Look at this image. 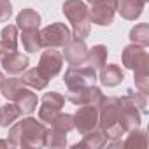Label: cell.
<instances>
[{
	"instance_id": "6da1fadb",
	"label": "cell",
	"mask_w": 149,
	"mask_h": 149,
	"mask_svg": "<svg viewBox=\"0 0 149 149\" xmlns=\"http://www.w3.org/2000/svg\"><path fill=\"white\" fill-rule=\"evenodd\" d=\"M119 112L121 98L118 97H104L98 104V128L104 132L111 146H121V137L125 135V130L119 125Z\"/></svg>"
},
{
	"instance_id": "7a4b0ae2",
	"label": "cell",
	"mask_w": 149,
	"mask_h": 149,
	"mask_svg": "<svg viewBox=\"0 0 149 149\" xmlns=\"http://www.w3.org/2000/svg\"><path fill=\"white\" fill-rule=\"evenodd\" d=\"M61 11L72 25L74 37L84 40L91 32V21H90L86 2H83V0H65L61 6Z\"/></svg>"
},
{
	"instance_id": "3957f363",
	"label": "cell",
	"mask_w": 149,
	"mask_h": 149,
	"mask_svg": "<svg viewBox=\"0 0 149 149\" xmlns=\"http://www.w3.org/2000/svg\"><path fill=\"white\" fill-rule=\"evenodd\" d=\"M19 125V147H42L44 146V135L46 126L44 123L35 118H25L23 121H18Z\"/></svg>"
},
{
	"instance_id": "277c9868",
	"label": "cell",
	"mask_w": 149,
	"mask_h": 149,
	"mask_svg": "<svg viewBox=\"0 0 149 149\" xmlns=\"http://www.w3.org/2000/svg\"><path fill=\"white\" fill-rule=\"evenodd\" d=\"M102 98H104V93L95 84L79 86V88H68L67 90V100L72 102L74 105H97L98 107Z\"/></svg>"
},
{
	"instance_id": "5b68a950",
	"label": "cell",
	"mask_w": 149,
	"mask_h": 149,
	"mask_svg": "<svg viewBox=\"0 0 149 149\" xmlns=\"http://www.w3.org/2000/svg\"><path fill=\"white\" fill-rule=\"evenodd\" d=\"M40 39L44 47H63L72 39V32L65 23L56 21L40 30Z\"/></svg>"
},
{
	"instance_id": "8992f818",
	"label": "cell",
	"mask_w": 149,
	"mask_h": 149,
	"mask_svg": "<svg viewBox=\"0 0 149 149\" xmlns=\"http://www.w3.org/2000/svg\"><path fill=\"white\" fill-rule=\"evenodd\" d=\"M63 81L67 88H79V86H88L95 84L97 81V70H93L88 65H79V67H70L65 70Z\"/></svg>"
},
{
	"instance_id": "52a82bcc",
	"label": "cell",
	"mask_w": 149,
	"mask_h": 149,
	"mask_svg": "<svg viewBox=\"0 0 149 149\" xmlns=\"http://www.w3.org/2000/svg\"><path fill=\"white\" fill-rule=\"evenodd\" d=\"M98 126V107L97 105H79L74 114V128L81 135L95 130Z\"/></svg>"
},
{
	"instance_id": "ba28073f",
	"label": "cell",
	"mask_w": 149,
	"mask_h": 149,
	"mask_svg": "<svg viewBox=\"0 0 149 149\" xmlns=\"http://www.w3.org/2000/svg\"><path fill=\"white\" fill-rule=\"evenodd\" d=\"M116 6H118V0H100V2L93 4V7L88 9L90 21L98 26H109L114 19Z\"/></svg>"
},
{
	"instance_id": "9c48e42d",
	"label": "cell",
	"mask_w": 149,
	"mask_h": 149,
	"mask_svg": "<svg viewBox=\"0 0 149 149\" xmlns=\"http://www.w3.org/2000/svg\"><path fill=\"white\" fill-rule=\"evenodd\" d=\"M63 104H65L63 95H60V93H56V91L46 93V95L42 97V100H40L39 119H40L42 123H49V125H51V121H53V119L56 118V114L61 111Z\"/></svg>"
},
{
	"instance_id": "30bf717a",
	"label": "cell",
	"mask_w": 149,
	"mask_h": 149,
	"mask_svg": "<svg viewBox=\"0 0 149 149\" xmlns=\"http://www.w3.org/2000/svg\"><path fill=\"white\" fill-rule=\"evenodd\" d=\"M61 67H63V54L58 51V47H46V51L40 54L39 68L51 79L61 72Z\"/></svg>"
},
{
	"instance_id": "8fae6325",
	"label": "cell",
	"mask_w": 149,
	"mask_h": 149,
	"mask_svg": "<svg viewBox=\"0 0 149 149\" xmlns=\"http://www.w3.org/2000/svg\"><path fill=\"white\" fill-rule=\"evenodd\" d=\"M86 54H88V47H86L84 40L74 37V35H72V39L63 46V56H65V60L68 61L70 67L84 65V63H86Z\"/></svg>"
},
{
	"instance_id": "7c38bea8",
	"label": "cell",
	"mask_w": 149,
	"mask_h": 149,
	"mask_svg": "<svg viewBox=\"0 0 149 149\" xmlns=\"http://www.w3.org/2000/svg\"><path fill=\"white\" fill-rule=\"evenodd\" d=\"M140 111L132 105L125 97L121 98V112H119V125L123 126L125 133H130L140 126Z\"/></svg>"
},
{
	"instance_id": "4fadbf2b",
	"label": "cell",
	"mask_w": 149,
	"mask_h": 149,
	"mask_svg": "<svg viewBox=\"0 0 149 149\" xmlns=\"http://www.w3.org/2000/svg\"><path fill=\"white\" fill-rule=\"evenodd\" d=\"M121 60H123V65L130 70H133L135 67H139L142 61L149 60L147 56V51L144 46H139V44H130L123 49V54H121Z\"/></svg>"
},
{
	"instance_id": "5bb4252c",
	"label": "cell",
	"mask_w": 149,
	"mask_h": 149,
	"mask_svg": "<svg viewBox=\"0 0 149 149\" xmlns=\"http://www.w3.org/2000/svg\"><path fill=\"white\" fill-rule=\"evenodd\" d=\"M146 4H147V0H118L116 13H119L123 19L135 21L142 14Z\"/></svg>"
},
{
	"instance_id": "9a60e30c",
	"label": "cell",
	"mask_w": 149,
	"mask_h": 149,
	"mask_svg": "<svg viewBox=\"0 0 149 149\" xmlns=\"http://www.w3.org/2000/svg\"><path fill=\"white\" fill-rule=\"evenodd\" d=\"M28 63H30L28 56H25V54H21L18 51H14V53L2 58V67L9 76H19V74H23L28 68Z\"/></svg>"
},
{
	"instance_id": "2e32d148",
	"label": "cell",
	"mask_w": 149,
	"mask_h": 149,
	"mask_svg": "<svg viewBox=\"0 0 149 149\" xmlns=\"http://www.w3.org/2000/svg\"><path fill=\"white\" fill-rule=\"evenodd\" d=\"M0 60L4 56L14 53L18 49V26L16 25H7L2 28L0 33Z\"/></svg>"
},
{
	"instance_id": "e0dca14e",
	"label": "cell",
	"mask_w": 149,
	"mask_h": 149,
	"mask_svg": "<svg viewBox=\"0 0 149 149\" xmlns=\"http://www.w3.org/2000/svg\"><path fill=\"white\" fill-rule=\"evenodd\" d=\"M123 79H125L123 70H121L118 65H114V63L104 65V67L100 68V81H102V84L107 86V88H114V86L121 84Z\"/></svg>"
},
{
	"instance_id": "ac0fdd59",
	"label": "cell",
	"mask_w": 149,
	"mask_h": 149,
	"mask_svg": "<svg viewBox=\"0 0 149 149\" xmlns=\"http://www.w3.org/2000/svg\"><path fill=\"white\" fill-rule=\"evenodd\" d=\"M105 144H107V139H105L104 132L97 126L95 130L84 133V135H83V140H81L79 144L74 146V149H83V147H86V149H100V147H104Z\"/></svg>"
},
{
	"instance_id": "d6986e66",
	"label": "cell",
	"mask_w": 149,
	"mask_h": 149,
	"mask_svg": "<svg viewBox=\"0 0 149 149\" xmlns=\"http://www.w3.org/2000/svg\"><path fill=\"white\" fill-rule=\"evenodd\" d=\"M21 81H23L26 86L33 88V90H44V88L47 86V83H49V77L46 76V74H44L39 67H35V68H26V70L23 72Z\"/></svg>"
},
{
	"instance_id": "ffe728a7",
	"label": "cell",
	"mask_w": 149,
	"mask_h": 149,
	"mask_svg": "<svg viewBox=\"0 0 149 149\" xmlns=\"http://www.w3.org/2000/svg\"><path fill=\"white\" fill-rule=\"evenodd\" d=\"M107 54H109V51H107L105 46H102V44L93 46L91 49H88V54H86V65L91 67L93 70H100V68L105 65V61H107Z\"/></svg>"
},
{
	"instance_id": "44dd1931",
	"label": "cell",
	"mask_w": 149,
	"mask_h": 149,
	"mask_svg": "<svg viewBox=\"0 0 149 149\" xmlns=\"http://www.w3.org/2000/svg\"><path fill=\"white\" fill-rule=\"evenodd\" d=\"M16 23L21 30H37L40 25V14L33 9H23L16 16Z\"/></svg>"
},
{
	"instance_id": "7402d4cb",
	"label": "cell",
	"mask_w": 149,
	"mask_h": 149,
	"mask_svg": "<svg viewBox=\"0 0 149 149\" xmlns=\"http://www.w3.org/2000/svg\"><path fill=\"white\" fill-rule=\"evenodd\" d=\"M14 100H16V105L19 107L21 114H32L37 109V95L32 90H25L23 88Z\"/></svg>"
},
{
	"instance_id": "603a6c76",
	"label": "cell",
	"mask_w": 149,
	"mask_h": 149,
	"mask_svg": "<svg viewBox=\"0 0 149 149\" xmlns=\"http://www.w3.org/2000/svg\"><path fill=\"white\" fill-rule=\"evenodd\" d=\"M133 72H135V76H133V79H135V88L140 91V93H149V60H146V61H142L139 67H135L133 68Z\"/></svg>"
},
{
	"instance_id": "cb8c5ba5",
	"label": "cell",
	"mask_w": 149,
	"mask_h": 149,
	"mask_svg": "<svg viewBox=\"0 0 149 149\" xmlns=\"http://www.w3.org/2000/svg\"><path fill=\"white\" fill-rule=\"evenodd\" d=\"M21 42H23L25 51H28V53H37V51H40L44 47L39 30H23Z\"/></svg>"
},
{
	"instance_id": "d4e9b609",
	"label": "cell",
	"mask_w": 149,
	"mask_h": 149,
	"mask_svg": "<svg viewBox=\"0 0 149 149\" xmlns=\"http://www.w3.org/2000/svg\"><path fill=\"white\" fill-rule=\"evenodd\" d=\"M25 88V83L19 79V77H9V79H4L2 86H0V90H2V95L7 98V100H14L18 97V93Z\"/></svg>"
},
{
	"instance_id": "484cf974",
	"label": "cell",
	"mask_w": 149,
	"mask_h": 149,
	"mask_svg": "<svg viewBox=\"0 0 149 149\" xmlns=\"http://www.w3.org/2000/svg\"><path fill=\"white\" fill-rule=\"evenodd\" d=\"M44 146L51 149H61L67 146V133L58 132L54 128H47L44 135Z\"/></svg>"
},
{
	"instance_id": "4316f807",
	"label": "cell",
	"mask_w": 149,
	"mask_h": 149,
	"mask_svg": "<svg viewBox=\"0 0 149 149\" xmlns=\"http://www.w3.org/2000/svg\"><path fill=\"white\" fill-rule=\"evenodd\" d=\"M19 116H21V111H19V107L16 104L2 105V107H0V126H4V128L11 126Z\"/></svg>"
},
{
	"instance_id": "83f0119b",
	"label": "cell",
	"mask_w": 149,
	"mask_h": 149,
	"mask_svg": "<svg viewBox=\"0 0 149 149\" xmlns=\"http://www.w3.org/2000/svg\"><path fill=\"white\" fill-rule=\"evenodd\" d=\"M130 40L139 46H149V25L147 23H139L130 30Z\"/></svg>"
},
{
	"instance_id": "f1b7e54d",
	"label": "cell",
	"mask_w": 149,
	"mask_h": 149,
	"mask_svg": "<svg viewBox=\"0 0 149 149\" xmlns=\"http://www.w3.org/2000/svg\"><path fill=\"white\" fill-rule=\"evenodd\" d=\"M121 147H135V149H144L147 147V132L144 130H133L130 132L128 139L125 142H121Z\"/></svg>"
},
{
	"instance_id": "f546056e",
	"label": "cell",
	"mask_w": 149,
	"mask_h": 149,
	"mask_svg": "<svg viewBox=\"0 0 149 149\" xmlns=\"http://www.w3.org/2000/svg\"><path fill=\"white\" fill-rule=\"evenodd\" d=\"M51 128L58 130V132H63V133H68L70 130H74V116L72 114H56V118L51 121Z\"/></svg>"
},
{
	"instance_id": "4dcf8cb0",
	"label": "cell",
	"mask_w": 149,
	"mask_h": 149,
	"mask_svg": "<svg viewBox=\"0 0 149 149\" xmlns=\"http://www.w3.org/2000/svg\"><path fill=\"white\" fill-rule=\"evenodd\" d=\"M125 98L132 104V105H135L140 112H144L146 111V105H147V98H146V93H140V91H128V95H125Z\"/></svg>"
},
{
	"instance_id": "1f68e13d",
	"label": "cell",
	"mask_w": 149,
	"mask_h": 149,
	"mask_svg": "<svg viewBox=\"0 0 149 149\" xmlns=\"http://www.w3.org/2000/svg\"><path fill=\"white\" fill-rule=\"evenodd\" d=\"M13 16V6L9 0H0V23L9 21V18Z\"/></svg>"
},
{
	"instance_id": "d6a6232c",
	"label": "cell",
	"mask_w": 149,
	"mask_h": 149,
	"mask_svg": "<svg viewBox=\"0 0 149 149\" xmlns=\"http://www.w3.org/2000/svg\"><path fill=\"white\" fill-rule=\"evenodd\" d=\"M7 142L14 147H19V125H13L11 130H9V135H7Z\"/></svg>"
},
{
	"instance_id": "836d02e7",
	"label": "cell",
	"mask_w": 149,
	"mask_h": 149,
	"mask_svg": "<svg viewBox=\"0 0 149 149\" xmlns=\"http://www.w3.org/2000/svg\"><path fill=\"white\" fill-rule=\"evenodd\" d=\"M7 144H9L7 140H0V147H7Z\"/></svg>"
},
{
	"instance_id": "e575fe53",
	"label": "cell",
	"mask_w": 149,
	"mask_h": 149,
	"mask_svg": "<svg viewBox=\"0 0 149 149\" xmlns=\"http://www.w3.org/2000/svg\"><path fill=\"white\" fill-rule=\"evenodd\" d=\"M4 79H6V77H4V74H2V70H0V86H2V83H4Z\"/></svg>"
},
{
	"instance_id": "d590c367",
	"label": "cell",
	"mask_w": 149,
	"mask_h": 149,
	"mask_svg": "<svg viewBox=\"0 0 149 149\" xmlns=\"http://www.w3.org/2000/svg\"><path fill=\"white\" fill-rule=\"evenodd\" d=\"M86 2H90V4L93 6V4H97V2H100V0H86Z\"/></svg>"
}]
</instances>
